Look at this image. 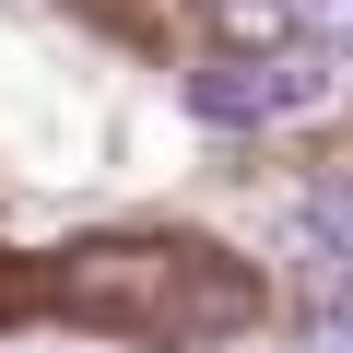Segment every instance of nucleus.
I'll return each instance as SVG.
<instances>
[{
	"mask_svg": "<svg viewBox=\"0 0 353 353\" xmlns=\"http://www.w3.org/2000/svg\"><path fill=\"white\" fill-rule=\"evenodd\" d=\"M189 106H201L212 130H271V118L330 106V59H318V48H283V59H212V71H189Z\"/></svg>",
	"mask_w": 353,
	"mask_h": 353,
	"instance_id": "nucleus-1",
	"label": "nucleus"
},
{
	"mask_svg": "<svg viewBox=\"0 0 353 353\" xmlns=\"http://www.w3.org/2000/svg\"><path fill=\"white\" fill-rule=\"evenodd\" d=\"M294 24H318L330 48H353V0H294Z\"/></svg>",
	"mask_w": 353,
	"mask_h": 353,
	"instance_id": "nucleus-3",
	"label": "nucleus"
},
{
	"mask_svg": "<svg viewBox=\"0 0 353 353\" xmlns=\"http://www.w3.org/2000/svg\"><path fill=\"white\" fill-rule=\"evenodd\" d=\"M201 12H212L224 59H283L294 48V0H201Z\"/></svg>",
	"mask_w": 353,
	"mask_h": 353,
	"instance_id": "nucleus-2",
	"label": "nucleus"
}]
</instances>
